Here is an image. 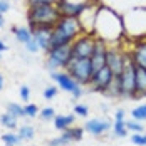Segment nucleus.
Listing matches in <instances>:
<instances>
[{
	"label": "nucleus",
	"mask_w": 146,
	"mask_h": 146,
	"mask_svg": "<svg viewBox=\"0 0 146 146\" xmlns=\"http://www.w3.org/2000/svg\"><path fill=\"white\" fill-rule=\"evenodd\" d=\"M92 34L99 39H104L106 42L117 40L124 34L123 19L111 9L98 7V15H96V24H94Z\"/></svg>",
	"instance_id": "1"
},
{
	"label": "nucleus",
	"mask_w": 146,
	"mask_h": 146,
	"mask_svg": "<svg viewBox=\"0 0 146 146\" xmlns=\"http://www.w3.org/2000/svg\"><path fill=\"white\" fill-rule=\"evenodd\" d=\"M84 29L81 25V20L76 17H60L50 35V49H56L60 45H71L81 35Z\"/></svg>",
	"instance_id": "2"
},
{
	"label": "nucleus",
	"mask_w": 146,
	"mask_h": 146,
	"mask_svg": "<svg viewBox=\"0 0 146 146\" xmlns=\"http://www.w3.org/2000/svg\"><path fill=\"white\" fill-rule=\"evenodd\" d=\"M60 12L57 5H35L27 7V22L29 25H52L56 27L60 20Z\"/></svg>",
	"instance_id": "3"
},
{
	"label": "nucleus",
	"mask_w": 146,
	"mask_h": 146,
	"mask_svg": "<svg viewBox=\"0 0 146 146\" xmlns=\"http://www.w3.org/2000/svg\"><path fill=\"white\" fill-rule=\"evenodd\" d=\"M124 32L133 37L143 39L146 35V9H134L123 19Z\"/></svg>",
	"instance_id": "4"
},
{
	"label": "nucleus",
	"mask_w": 146,
	"mask_h": 146,
	"mask_svg": "<svg viewBox=\"0 0 146 146\" xmlns=\"http://www.w3.org/2000/svg\"><path fill=\"white\" fill-rule=\"evenodd\" d=\"M66 72L72 77L79 86H89L92 77L91 59H71V62L66 66Z\"/></svg>",
	"instance_id": "5"
},
{
	"label": "nucleus",
	"mask_w": 146,
	"mask_h": 146,
	"mask_svg": "<svg viewBox=\"0 0 146 146\" xmlns=\"http://www.w3.org/2000/svg\"><path fill=\"white\" fill-rule=\"evenodd\" d=\"M72 59V47L71 45H60L56 49H49L47 50V69L50 72H56L57 69H66V66L71 62Z\"/></svg>",
	"instance_id": "6"
},
{
	"label": "nucleus",
	"mask_w": 146,
	"mask_h": 146,
	"mask_svg": "<svg viewBox=\"0 0 146 146\" xmlns=\"http://www.w3.org/2000/svg\"><path fill=\"white\" fill-rule=\"evenodd\" d=\"M121 84H123V98L136 99V64L133 62L129 52L126 54L124 69L121 72Z\"/></svg>",
	"instance_id": "7"
},
{
	"label": "nucleus",
	"mask_w": 146,
	"mask_h": 146,
	"mask_svg": "<svg viewBox=\"0 0 146 146\" xmlns=\"http://www.w3.org/2000/svg\"><path fill=\"white\" fill-rule=\"evenodd\" d=\"M94 42H96V35L94 34H81L71 47H72V59H91L92 50H94Z\"/></svg>",
	"instance_id": "8"
},
{
	"label": "nucleus",
	"mask_w": 146,
	"mask_h": 146,
	"mask_svg": "<svg viewBox=\"0 0 146 146\" xmlns=\"http://www.w3.org/2000/svg\"><path fill=\"white\" fill-rule=\"evenodd\" d=\"M114 81V74L113 71L108 67V66H104L102 69H99L98 72L92 74V77H91V89L94 91V92H101L104 94L106 92V89L111 86V82Z\"/></svg>",
	"instance_id": "9"
},
{
	"label": "nucleus",
	"mask_w": 146,
	"mask_h": 146,
	"mask_svg": "<svg viewBox=\"0 0 146 146\" xmlns=\"http://www.w3.org/2000/svg\"><path fill=\"white\" fill-rule=\"evenodd\" d=\"M126 54L128 52H123L121 49L114 47H109L108 52H106V66L113 71L114 76H119L124 69V62H126Z\"/></svg>",
	"instance_id": "10"
},
{
	"label": "nucleus",
	"mask_w": 146,
	"mask_h": 146,
	"mask_svg": "<svg viewBox=\"0 0 146 146\" xmlns=\"http://www.w3.org/2000/svg\"><path fill=\"white\" fill-rule=\"evenodd\" d=\"M30 32H32V39L34 42L39 45V49L42 50H49L50 49V35H52V25H29Z\"/></svg>",
	"instance_id": "11"
},
{
	"label": "nucleus",
	"mask_w": 146,
	"mask_h": 146,
	"mask_svg": "<svg viewBox=\"0 0 146 146\" xmlns=\"http://www.w3.org/2000/svg\"><path fill=\"white\" fill-rule=\"evenodd\" d=\"M91 5H92V2L91 3H72V2H67V0H60L57 3V9L62 17H76V19H79Z\"/></svg>",
	"instance_id": "12"
},
{
	"label": "nucleus",
	"mask_w": 146,
	"mask_h": 146,
	"mask_svg": "<svg viewBox=\"0 0 146 146\" xmlns=\"http://www.w3.org/2000/svg\"><path fill=\"white\" fill-rule=\"evenodd\" d=\"M133 62L138 66V67H145L146 69V40L145 39H136L134 45H133V50L129 52Z\"/></svg>",
	"instance_id": "13"
},
{
	"label": "nucleus",
	"mask_w": 146,
	"mask_h": 146,
	"mask_svg": "<svg viewBox=\"0 0 146 146\" xmlns=\"http://www.w3.org/2000/svg\"><path fill=\"white\" fill-rule=\"evenodd\" d=\"M111 128V123L108 119H89L84 124V131L92 136H101Z\"/></svg>",
	"instance_id": "14"
},
{
	"label": "nucleus",
	"mask_w": 146,
	"mask_h": 146,
	"mask_svg": "<svg viewBox=\"0 0 146 146\" xmlns=\"http://www.w3.org/2000/svg\"><path fill=\"white\" fill-rule=\"evenodd\" d=\"M50 76L59 84V88L62 89V91H66V92H74V89L79 86L67 72H50Z\"/></svg>",
	"instance_id": "15"
},
{
	"label": "nucleus",
	"mask_w": 146,
	"mask_h": 146,
	"mask_svg": "<svg viewBox=\"0 0 146 146\" xmlns=\"http://www.w3.org/2000/svg\"><path fill=\"white\" fill-rule=\"evenodd\" d=\"M146 94V69L136 66V99Z\"/></svg>",
	"instance_id": "16"
},
{
	"label": "nucleus",
	"mask_w": 146,
	"mask_h": 146,
	"mask_svg": "<svg viewBox=\"0 0 146 146\" xmlns=\"http://www.w3.org/2000/svg\"><path fill=\"white\" fill-rule=\"evenodd\" d=\"M74 121H76V114H57L54 119V126L59 131H66V129L72 128Z\"/></svg>",
	"instance_id": "17"
},
{
	"label": "nucleus",
	"mask_w": 146,
	"mask_h": 146,
	"mask_svg": "<svg viewBox=\"0 0 146 146\" xmlns=\"http://www.w3.org/2000/svg\"><path fill=\"white\" fill-rule=\"evenodd\" d=\"M12 32L15 34V39L20 44L27 45L32 40V32H30L29 27H12Z\"/></svg>",
	"instance_id": "18"
},
{
	"label": "nucleus",
	"mask_w": 146,
	"mask_h": 146,
	"mask_svg": "<svg viewBox=\"0 0 146 146\" xmlns=\"http://www.w3.org/2000/svg\"><path fill=\"white\" fill-rule=\"evenodd\" d=\"M62 136L69 141V143H72V141H81L82 139V136H84V128H69V129H66V131L62 133Z\"/></svg>",
	"instance_id": "19"
},
{
	"label": "nucleus",
	"mask_w": 146,
	"mask_h": 146,
	"mask_svg": "<svg viewBox=\"0 0 146 146\" xmlns=\"http://www.w3.org/2000/svg\"><path fill=\"white\" fill-rule=\"evenodd\" d=\"M0 124H2L3 128L10 129V131L19 129V128H17V117L10 116L9 113H5V114H2V116H0Z\"/></svg>",
	"instance_id": "20"
},
{
	"label": "nucleus",
	"mask_w": 146,
	"mask_h": 146,
	"mask_svg": "<svg viewBox=\"0 0 146 146\" xmlns=\"http://www.w3.org/2000/svg\"><path fill=\"white\" fill-rule=\"evenodd\" d=\"M5 113H9L10 116L14 117H24L25 116V111H24V106H20V104H17V102H10V104H7V111Z\"/></svg>",
	"instance_id": "21"
},
{
	"label": "nucleus",
	"mask_w": 146,
	"mask_h": 146,
	"mask_svg": "<svg viewBox=\"0 0 146 146\" xmlns=\"http://www.w3.org/2000/svg\"><path fill=\"white\" fill-rule=\"evenodd\" d=\"M19 136H20V139L22 141H30L34 136H35V129L29 126V124H24V126H20L19 128V133H17Z\"/></svg>",
	"instance_id": "22"
},
{
	"label": "nucleus",
	"mask_w": 146,
	"mask_h": 146,
	"mask_svg": "<svg viewBox=\"0 0 146 146\" xmlns=\"http://www.w3.org/2000/svg\"><path fill=\"white\" fill-rule=\"evenodd\" d=\"M131 117L134 119V121H139V123L146 121V104L136 106V108L131 111Z\"/></svg>",
	"instance_id": "23"
},
{
	"label": "nucleus",
	"mask_w": 146,
	"mask_h": 146,
	"mask_svg": "<svg viewBox=\"0 0 146 146\" xmlns=\"http://www.w3.org/2000/svg\"><path fill=\"white\" fill-rule=\"evenodd\" d=\"M113 129H114V136H117V138H126L128 133H129L126 129V121H124V119H123V121H114Z\"/></svg>",
	"instance_id": "24"
},
{
	"label": "nucleus",
	"mask_w": 146,
	"mask_h": 146,
	"mask_svg": "<svg viewBox=\"0 0 146 146\" xmlns=\"http://www.w3.org/2000/svg\"><path fill=\"white\" fill-rule=\"evenodd\" d=\"M2 141L5 143V146H17L22 139H20V136L17 133H5L2 136Z\"/></svg>",
	"instance_id": "25"
},
{
	"label": "nucleus",
	"mask_w": 146,
	"mask_h": 146,
	"mask_svg": "<svg viewBox=\"0 0 146 146\" xmlns=\"http://www.w3.org/2000/svg\"><path fill=\"white\" fill-rule=\"evenodd\" d=\"M56 111H54V108H44V109H40V119L42 121H54L56 119Z\"/></svg>",
	"instance_id": "26"
},
{
	"label": "nucleus",
	"mask_w": 146,
	"mask_h": 146,
	"mask_svg": "<svg viewBox=\"0 0 146 146\" xmlns=\"http://www.w3.org/2000/svg\"><path fill=\"white\" fill-rule=\"evenodd\" d=\"M24 111H25V116L35 117L39 114V106H37V104H32V102H27V104L24 106Z\"/></svg>",
	"instance_id": "27"
},
{
	"label": "nucleus",
	"mask_w": 146,
	"mask_h": 146,
	"mask_svg": "<svg viewBox=\"0 0 146 146\" xmlns=\"http://www.w3.org/2000/svg\"><path fill=\"white\" fill-rule=\"evenodd\" d=\"M126 129L128 131H133V133H143V124L139 123V121H126Z\"/></svg>",
	"instance_id": "28"
},
{
	"label": "nucleus",
	"mask_w": 146,
	"mask_h": 146,
	"mask_svg": "<svg viewBox=\"0 0 146 146\" xmlns=\"http://www.w3.org/2000/svg\"><path fill=\"white\" fill-rule=\"evenodd\" d=\"M60 0H27V7H35V5H57Z\"/></svg>",
	"instance_id": "29"
},
{
	"label": "nucleus",
	"mask_w": 146,
	"mask_h": 146,
	"mask_svg": "<svg viewBox=\"0 0 146 146\" xmlns=\"http://www.w3.org/2000/svg\"><path fill=\"white\" fill-rule=\"evenodd\" d=\"M131 141L136 146H146V133H134L131 136Z\"/></svg>",
	"instance_id": "30"
},
{
	"label": "nucleus",
	"mask_w": 146,
	"mask_h": 146,
	"mask_svg": "<svg viewBox=\"0 0 146 146\" xmlns=\"http://www.w3.org/2000/svg\"><path fill=\"white\" fill-rule=\"evenodd\" d=\"M74 114H76V116H81V117H86L89 114L88 106H84V104H76V106H74Z\"/></svg>",
	"instance_id": "31"
},
{
	"label": "nucleus",
	"mask_w": 146,
	"mask_h": 146,
	"mask_svg": "<svg viewBox=\"0 0 146 146\" xmlns=\"http://www.w3.org/2000/svg\"><path fill=\"white\" fill-rule=\"evenodd\" d=\"M59 92V88L57 86H47L44 91V98L45 99H52V98H56Z\"/></svg>",
	"instance_id": "32"
},
{
	"label": "nucleus",
	"mask_w": 146,
	"mask_h": 146,
	"mask_svg": "<svg viewBox=\"0 0 146 146\" xmlns=\"http://www.w3.org/2000/svg\"><path fill=\"white\" fill-rule=\"evenodd\" d=\"M69 145H71V143H69V141H67L62 134H60L59 138H54V139L49 143V146H69Z\"/></svg>",
	"instance_id": "33"
},
{
	"label": "nucleus",
	"mask_w": 146,
	"mask_h": 146,
	"mask_svg": "<svg viewBox=\"0 0 146 146\" xmlns=\"http://www.w3.org/2000/svg\"><path fill=\"white\" fill-rule=\"evenodd\" d=\"M20 98H22V101L29 102V98H30V89H29V86H22V88H20Z\"/></svg>",
	"instance_id": "34"
},
{
	"label": "nucleus",
	"mask_w": 146,
	"mask_h": 146,
	"mask_svg": "<svg viewBox=\"0 0 146 146\" xmlns=\"http://www.w3.org/2000/svg\"><path fill=\"white\" fill-rule=\"evenodd\" d=\"M10 10V2L9 0H0V14H5Z\"/></svg>",
	"instance_id": "35"
},
{
	"label": "nucleus",
	"mask_w": 146,
	"mask_h": 146,
	"mask_svg": "<svg viewBox=\"0 0 146 146\" xmlns=\"http://www.w3.org/2000/svg\"><path fill=\"white\" fill-rule=\"evenodd\" d=\"M25 49H27L29 52H32V54H35V52H39V45H37L35 42H34V39H32V40H30V42H29L27 45H25Z\"/></svg>",
	"instance_id": "36"
},
{
	"label": "nucleus",
	"mask_w": 146,
	"mask_h": 146,
	"mask_svg": "<svg viewBox=\"0 0 146 146\" xmlns=\"http://www.w3.org/2000/svg\"><path fill=\"white\" fill-rule=\"evenodd\" d=\"M124 119V109H117L114 114V121H123Z\"/></svg>",
	"instance_id": "37"
},
{
	"label": "nucleus",
	"mask_w": 146,
	"mask_h": 146,
	"mask_svg": "<svg viewBox=\"0 0 146 146\" xmlns=\"http://www.w3.org/2000/svg\"><path fill=\"white\" fill-rule=\"evenodd\" d=\"M81 96H82V86H77V88L74 89V92H72V98L77 99V98H81Z\"/></svg>",
	"instance_id": "38"
},
{
	"label": "nucleus",
	"mask_w": 146,
	"mask_h": 146,
	"mask_svg": "<svg viewBox=\"0 0 146 146\" xmlns=\"http://www.w3.org/2000/svg\"><path fill=\"white\" fill-rule=\"evenodd\" d=\"M5 50H7V45L3 40H0V52H5Z\"/></svg>",
	"instance_id": "39"
},
{
	"label": "nucleus",
	"mask_w": 146,
	"mask_h": 146,
	"mask_svg": "<svg viewBox=\"0 0 146 146\" xmlns=\"http://www.w3.org/2000/svg\"><path fill=\"white\" fill-rule=\"evenodd\" d=\"M3 24H5V19H3V14H0V27H3Z\"/></svg>",
	"instance_id": "40"
},
{
	"label": "nucleus",
	"mask_w": 146,
	"mask_h": 146,
	"mask_svg": "<svg viewBox=\"0 0 146 146\" xmlns=\"http://www.w3.org/2000/svg\"><path fill=\"white\" fill-rule=\"evenodd\" d=\"M2 89H3V76L0 74V91H2Z\"/></svg>",
	"instance_id": "41"
},
{
	"label": "nucleus",
	"mask_w": 146,
	"mask_h": 146,
	"mask_svg": "<svg viewBox=\"0 0 146 146\" xmlns=\"http://www.w3.org/2000/svg\"><path fill=\"white\" fill-rule=\"evenodd\" d=\"M0 59H2V52H0Z\"/></svg>",
	"instance_id": "42"
},
{
	"label": "nucleus",
	"mask_w": 146,
	"mask_h": 146,
	"mask_svg": "<svg viewBox=\"0 0 146 146\" xmlns=\"http://www.w3.org/2000/svg\"><path fill=\"white\" fill-rule=\"evenodd\" d=\"M145 98H146V94H145Z\"/></svg>",
	"instance_id": "43"
}]
</instances>
